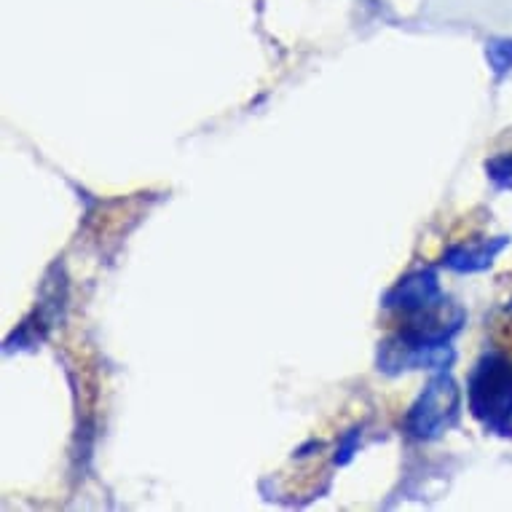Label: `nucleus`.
<instances>
[{
	"label": "nucleus",
	"mask_w": 512,
	"mask_h": 512,
	"mask_svg": "<svg viewBox=\"0 0 512 512\" xmlns=\"http://www.w3.org/2000/svg\"><path fill=\"white\" fill-rule=\"evenodd\" d=\"M472 416L496 435H512V362L488 352L472 368L467 381Z\"/></svg>",
	"instance_id": "nucleus-1"
},
{
	"label": "nucleus",
	"mask_w": 512,
	"mask_h": 512,
	"mask_svg": "<svg viewBox=\"0 0 512 512\" xmlns=\"http://www.w3.org/2000/svg\"><path fill=\"white\" fill-rule=\"evenodd\" d=\"M456 360V352L451 341L435 338L424 333V330L408 328L403 333H397L395 338H389L387 344L381 346L378 352V370L384 373H403V370H445Z\"/></svg>",
	"instance_id": "nucleus-2"
},
{
	"label": "nucleus",
	"mask_w": 512,
	"mask_h": 512,
	"mask_svg": "<svg viewBox=\"0 0 512 512\" xmlns=\"http://www.w3.org/2000/svg\"><path fill=\"white\" fill-rule=\"evenodd\" d=\"M462 392L448 373H440L427 384L421 397L405 416V432L416 440H437L459 419Z\"/></svg>",
	"instance_id": "nucleus-3"
},
{
	"label": "nucleus",
	"mask_w": 512,
	"mask_h": 512,
	"mask_svg": "<svg viewBox=\"0 0 512 512\" xmlns=\"http://www.w3.org/2000/svg\"><path fill=\"white\" fill-rule=\"evenodd\" d=\"M384 306L392 311H403L408 317L421 319L429 314H440V311L451 309L454 303L448 301L440 290L437 274L432 269L416 271L400 279L387 295H384Z\"/></svg>",
	"instance_id": "nucleus-4"
},
{
	"label": "nucleus",
	"mask_w": 512,
	"mask_h": 512,
	"mask_svg": "<svg viewBox=\"0 0 512 512\" xmlns=\"http://www.w3.org/2000/svg\"><path fill=\"white\" fill-rule=\"evenodd\" d=\"M510 244L507 236H496V239H486V242L475 244H456L451 250L445 252V266L454 271H483L488 269L499 252Z\"/></svg>",
	"instance_id": "nucleus-5"
},
{
	"label": "nucleus",
	"mask_w": 512,
	"mask_h": 512,
	"mask_svg": "<svg viewBox=\"0 0 512 512\" xmlns=\"http://www.w3.org/2000/svg\"><path fill=\"white\" fill-rule=\"evenodd\" d=\"M486 172L499 188H510L512 191V153H504V156H496V159L488 161Z\"/></svg>",
	"instance_id": "nucleus-6"
},
{
	"label": "nucleus",
	"mask_w": 512,
	"mask_h": 512,
	"mask_svg": "<svg viewBox=\"0 0 512 512\" xmlns=\"http://www.w3.org/2000/svg\"><path fill=\"white\" fill-rule=\"evenodd\" d=\"M488 59L496 68V73L512 68V41H494L488 46Z\"/></svg>",
	"instance_id": "nucleus-7"
}]
</instances>
